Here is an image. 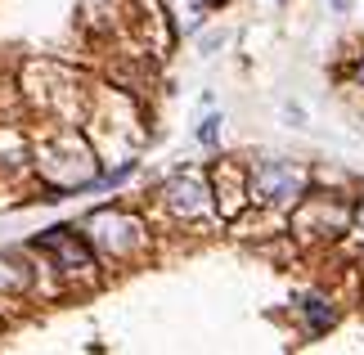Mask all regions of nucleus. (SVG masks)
I'll use <instances>...</instances> for the list:
<instances>
[{"instance_id":"1","label":"nucleus","mask_w":364,"mask_h":355,"mask_svg":"<svg viewBox=\"0 0 364 355\" xmlns=\"http://www.w3.org/2000/svg\"><path fill=\"white\" fill-rule=\"evenodd\" d=\"M216 126H220L216 117H212V122H203V131H198V139H203V144H216Z\"/></svg>"}]
</instances>
